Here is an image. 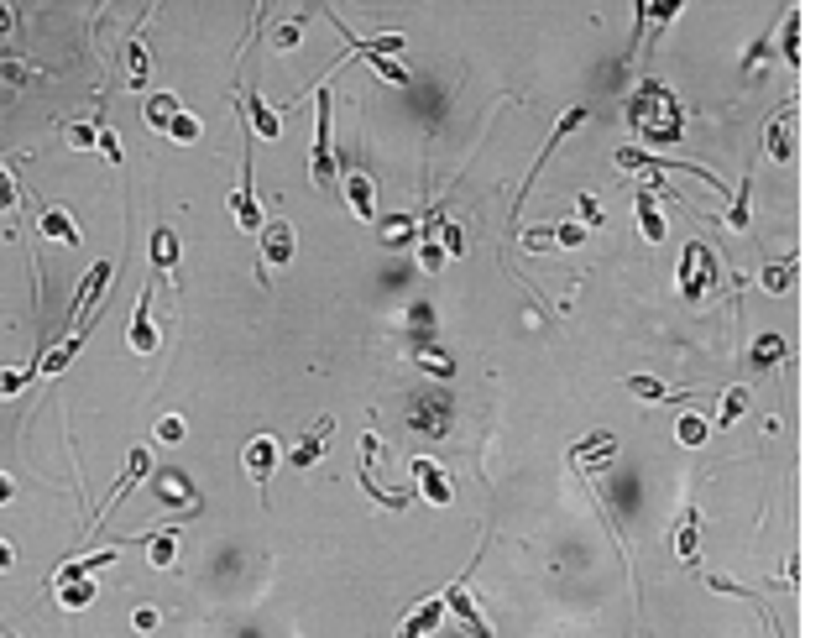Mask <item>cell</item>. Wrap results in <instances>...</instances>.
Segmentation results:
<instances>
[{
  "instance_id": "1",
  "label": "cell",
  "mask_w": 826,
  "mask_h": 638,
  "mask_svg": "<svg viewBox=\"0 0 826 638\" xmlns=\"http://www.w3.org/2000/svg\"><path fill=\"white\" fill-rule=\"evenodd\" d=\"M628 121L638 126V136H644V142H680V131H685L680 100L670 95V89H659V84H644V89H638Z\"/></svg>"
},
{
  "instance_id": "2",
  "label": "cell",
  "mask_w": 826,
  "mask_h": 638,
  "mask_svg": "<svg viewBox=\"0 0 826 638\" xmlns=\"http://www.w3.org/2000/svg\"><path fill=\"white\" fill-rule=\"evenodd\" d=\"M330 131H335V100H330V84H319L314 89V152H309V168H314L319 189L340 194V163H335Z\"/></svg>"
},
{
  "instance_id": "3",
  "label": "cell",
  "mask_w": 826,
  "mask_h": 638,
  "mask_svg": "<svg viewBox=\"0 0 826 638\" xmlns=\"http://www.w3.org/2000/svg\"><path fill=\"white\" fill-rule=\"evenodd\" d=\"M711 288H722V262L711 257L706 241H685V257H680V299H685V304H706Z\"/></svg>"
},
{
  "instance_id": "4",
  "label": "cell",
  "mask_w": 826,
  "mask_h": 638,
  "mask_svg": "<svg viewBox=\"0 0 826 638\" xmlns=\"http://www.w3.org/2000/svg\"><path fill=\"white\" fill-rule=\"evenodd\" d=\"M445 612L455 623H461L466 633H476V638H492V628H487V618H481V607H476V597H471V565H466V576H455L445 591Z\"/></svg>"
},
{
  "instance_id": "5",
  "label": "cell",
  "mask_w": 826,
  "mask_h": 638,
  "mask_svg": "<svg viewBox=\"0 0 826 638\" xmlns=\"http://www.w3.org/2000/svg\"><path fill=\"white\" fill-rule=\"evenodd\" d=\"M408 471H413V487H419L413 497H429L434 508H450L455 503V482H450V471L434 461V455H413Z\"/></svg>"
},
{
  "instance_id": "6",
  "label": "cell",
  "mask_w": 826,
  "mask_h": 638,
  "mask_svg": "<svg viewBox=\"0 0 826 638\" xmlns=\"http://www.w3.org/2000/svg\"><path fill=\"white\" fill-rule=\"evenodd\" d=\"M110 278H116V262H95V267L84 272L79 299H74V309H68V325H84V319L100 314V299L110 293Z\"/></svg>"
},
{
  "instance_id": "7",
  "label": "cell",
  "mask_w": 826,
  "mask_h": 638,
  "mask_svg": "<svg viewBox=\"0 0 826 638\" xmlns=\"http://www.w3.org/2000/svg\"><path fill=\"white\" fill-rule=\"evenodd\" d=\"M612 461H617V435H607V429H591V435H581L576 445H570V466H576L581 476L607 471Z\"/></svg>"
},
{
  "instance_id": "8",
  "label": "cell",
  "mask_w": 826,
  "mask_h": 638,
  "mask_svg": "<svg viewBox=\"0 0 826 638\" xmlns=\"http://www.w3.org/2000/svg\"><path fill=\"white\" fill-rule=\"evenodd\" d=\"M795 136H800V110H795V100H785L774 110V121L764 126V152L774 157V163H790L795 157Z\"/></svg>"
},
{
  "instance_id": "9",
  "label": "cell",
  "mask_w": 826,
  "mask_h": 638,
  "mask_svg": "<svg viewBox=\"0 0 826 638\" xmlns=\"http://www.w3.org/2000/svg\"><path fill=\"white\" fill-rule=\"evenodd\" d=\"M278 461H283V445L272 440V435H251L246 450H241V466H246V476H251V487H272V471H278Z\"/></svg>"
},
{
  "instance_id": "10",
  "label": "cell",
  "mask_w": 826,
  "mask_h": 638,
  "mask_svg": "<svg viewBox=\"0 0 826 638\" xmlns=\"http://www.w3.org/2000/svg\"><path fill=\"white\" fill-rule=\"evenodd\" d=\"M262 267H288L293 262V252H298V236H293V225L283 220V215H272V220H262Z\"/></svg>"
},
{
  "instance_id": "11",
  "label": "cell",
  "mask_w": 826,
  "mask_h": 638,
  "mask_svg": "<svg viewBox=\"0 0 826 638\" xmlns=\"http://www.w3.org/2000/svg\"><path fill=\"white\" fill-rule=\"evenodd\" d=\"M675 555L680 565H701V508H696V497H685L680 513H675Z\"/></svg>"
},
{
  "instance_id": "12",
  "label": "cell",
  "mask_w": 826,
  "mask_h": 638,
  "mask_svg": "<svg viewBox=\"0 0 826 638\" xmlns=\"http://www.w3.org/2000/svg\"><path fill=\"white\" fill-rule=\"evenodd\" d=\"M340 194H346L351 215H356L361 225H377V184H372V173L351 168L346 178H340Z\"/></svg>"
},
{
  "instance_id": "13",
  "label": "cell",
  "mask_w": 826,
  "mask_h": 638,
  "mask_svg": "<svg viewBox=\"0 0 826 638\" xmlns=\"http://www.w3.org/2000/svg\"><path fill=\"white\" fill-rule=\"evenodd\" d=\"M231 215H236L241 231H251V236L262 231V204H257V184H251V157H241V184L231 194Z\"/></svg>"
},
{
  "instance_id": "14",
  "label": "cell",
  "mask_w": 826,
  "mask_h": 638,
  "mask_svg": "<svg viewBox=\"0 0 826 638\" xmlns=\"http://www.w3.org/2000/svg\"><path fill=\"white\" fill-rule=\"evenodd\" d=\"M330 435H335V419H330V414H319V419L304 429V435H298V445L288 450V466H298V471H304V466H314L319 455H325Z\"/></svg>"
},
{
  "instance_id": "15",
  "label": "cell",
  "mask_w": 826,
  "mask_h": 638,
  "mask_svg": "<svg viewBox=\"0 0 826 638\" xmlns=\"http://www.w3.org/2000/svg\"><path fill=\"white\" fill-rule=\"evenodd\" d=\"M95 325H100V319H84V325H74V330H68V335L58 340V346H53L48 356L37 361V372H42V377H58V372H68V361H74V356L84 351V340H89V330H95Z\"/></svg>"
},
{
  "instance_id": "16",
  "label": "cell",
  "mask_w": 826,
  "mask_h": 638,
  "mask_svg": "<svg viewBox=\"0 0 826 638\" xmlns=\"http://www.w3.org/2000/svg\"><path fill=\"white\" fill-rule=\"evenodd\" d=\"M241 110H246V131L251 136H262V142H278V136H283V116L257 95V89H246V95H241Z\"/></svg>"
},
{
  "instance_id": "17",
  "label": "cell",
  "mask_w": 826,
  "mask_h": 638,
  "mask_svg": "<svg viewBox=\"0 0 826 638\" xmlns=\"http://www.w3.org/2000/svg\"><path fill=\"white\" fill-rule=\"evenodd\" d=\"M147 471H152V450H147V445H136V450L126 455V471H121V482H116V487H110V503H105V508L95 513V529H100V523L110 518V508H116V503H121V497H126V492H131L136 482H142V476H147Z\"/></svg>"
},
{
  "instance_id": "18",
  "label": "cell",
  "mask_w": 826,
  "mask_h": 638,
  "mask_svg": "<svg viewBox=\"0 0 826 638\" xmlns=\"http://www.w3.org/2000/svg\"><path fill=\"white\" fill-rule=\"evenodd\" d=\"M126 346L136 356H152L157 351V325H152V288L136 299V314H131V325H126Z\"/></svg>"
},
{
  "instance_id": "19",
  "label": "cell",
  "mask_w": 826,
  "mask_h": 638,
  "mask_svg": "<svg viewBox=\"0 0 826 638\" xmlns=\"http://www.w3.org/2000/svg\"><path fill=\"white\" fill-rule=\"evenodd\" d=\"M37 231L48 236V241H58V246H79V241H84V236H79V220L68 215V204H42Z\"/></svg>"
},
{
  "instance_id": "20",
  "label": "cell",
  "mask_w": 826,
  "mask_h": 638,
  "mask_svg": "<svg viewBox=\"0 0 826 638\" xmlns=\"http://www.w3.org/2000/svg\"><path fill=\"white\" fill-rule=\"evenodd\" d=\"M440 623H445V597H429V602H419V607H408V618L398 623L393 638H429Z\"/></svg>"
},
{
  "instance_id": "21",
  "label": "cell",
  "mask_w": 826,
  "mask_h": 638,
  "mask_svg": "<svg viewBox=\"0 0 826 638\" xmlns=\"http://www.w3.org/2000/svg\"><path fill=\"white\" fill-rule=\"evenodd\" d=\"M408 424L419 429V435L440 440L445 429H450V408H445V398H413V408H408Z\"/></svg>"
},
{
  "instance_id": "22",
  "label": "cell",
  "mask_w": 826,
  "mask_h": 638,
  "mask_svg": "<svg viewBox=\"0 0 826 638\" xmlns=\"http://www.w3.org/2000/svg\"><path fill=\"white\" fill-rule=\"evenodd\" d=\"M722 225H727L732 236H748L753 231V173H743V184L732 189L727 210H722Z\"/></svg>"
},
{
  "instance_id": "23",
  "label": "cell",
  "mask_w": 826,
  "mask_h": 638,
  "mask_svg": "<svg viewBox=\"0 0 826 638\" xmlns=\"http://www.w3.org/2000/svg\"><path fill=\"white\" fill-rule=\"evenodd\" d=\"M633 220H638V231H644V241H649V246H659V241H664V210H659L654 189H638V194H633Z\"/></svg>"
},
{
  "instance_id": "24",
  "label": "cell",
  "mask_w": 826,
  "mask_h": 638,
  "mask_svg": "<svg viewBox=\"0 0 826 638\" xmlns=\"http://www.w3.org/2000/svg\"><path fill=\"white\" fill-rule=\"evenodd\" d=\"M48 586H53V597H58L68 612H79V607H89V602L100 597V591H95V576H53Z\"/></svg>"
},
{
  "instance_id": "25",
  "label": "cell",
  "mask_w": 826,
  "mask_h": 638,
  "mask_svg": "<svg viewBox=\"0 0 826 638\" xmlns=\"http://www.w3.org/2000/svg\"><path fill=\"white\" fill-rule=\"evenodd\" d=\"M173 560H178V529L163 523V529L147 534V565L152 571H173Z\"/></svg>"
},
{
  "instance_id": "26",
  "label": "cell",
  "mask_w": 826,
  "mask_h": 638,
  "mask_svg": "<svg viewBox=\"0 0 826 638\" xmlns=\"http://www.w3.org/2000/svg\"><path fill=\"white\" fill-rule=\"evenodd\" d=\"M178 257H183L178 231H173V225H152V272H173Z\"/></svg>"
},
{
  "instance_id": "27",
  "label": "cell",
  "mask_w": 826,
  "mask_h": 638,
  "mask_svg": "<svg viewBox=\"0 0 826 638\" xmlns=\"http://www.w3.org/2000/svg\"><path fill=\"white\" fill-rule=\"evenodd\" d=\"M748 403H753V393L738 382V387H727L722 393V403H717V414H711V429H732L743 414H748Z\"/></svg>"
},
{
  "instance_id": "28",
  "label": "cell",
  "mask_w": 826,
  "mask_h": 638,
  "mask_svg": "<svg viewBox=\"0 0 826 638\" xmlns=\"http://www.w3.org/2000/svg\"><path fill=\"white\" fill-rule=\"evenodd\" d=\"M183 110V100L173 95V89H157V95H147V105H142V121L152 126V131H168V121Z\"/></svg>"
},
{
  "instance_id": "29",
  "label": "cell",
  "mask_w": 826,
  "mask_h": 638,
  "mask_svg": "<svg viewBox=\"0 0 826 638\" xmlns=\"http://www.w3.org/2000/svg\"><path fill=\"white\" fill-rule=\"evenodd\" d=\"M785 356H790V340L769 330V335H759V340H753V351H748V367H759V372H764V367H779V361H785Z\"/></svg>"
},
{
  "instance_id": "30",
  "label": "cell",
  "mask_w": 826,
  "mask_h": 638,
  "mask_svg": "<svg viewBox=\"0 0 826 638\" xmlns=\"http://www.w3.org/2000/svg\"><path fill=\"white\" fill-rule=\"evenodd\" d=\"M147 79H152V58H147L142 32H136V37L126 42V84H131V89H147Z\"/></svg>"
},
{
  "instance_id": "31",
  "label": "cell",
  "mask_w": 826,
  "mask_h": 638,
  "mask_svg": "<svg viewBox=\"0 0 826 638\" xmlns=\"http://www.w3.org/2000/svg\"><path fill=\"white\" fill-rule=\"evenodd\" d=\"M795 272H800V257H785V262H774V267H764V278H759V288L764 293H795Z\"/></svg>"
},
{
  "instance_id": "32",
  "label": "cell",
  "mask_w": 826,
  "mask_h": 638,
  "mask_svg": "<svg viewBox=\"0 0 826 638\" xmlns=\"http://www.w3.org/2000/svg\"><path fill=\"white\" fill-rule=\"evenodd\" d=\"M628 393H633L638 403H675L670 387H664L659 377H649V372H633V377H628Z\"/></svg>"
},
{
  "instance_id": "33",
  "label": "cell",
  "mask_w": 826,
  "mask_h": 638,
  "mask_svg": "<svg viewBox=\"0 0 826 638\" xmlns=\"http://www.w3.org/2000/svg\"><path fill=\"white\" fill-rule=\"evenodd\" d=\"M779 48H785V63L800 68V6L785 11V27H779Z\"/></svg>"
},
{
  "instance_id": "34",
  "label": "cell",
  "mask_w": 826,
  "mask_h": 638,
  "mask_svg": "<svg viewBox=\"0 0 826 638\" xmlns=\"http://www.w3.org/2000/svg\"><path fill=\"white\" fill-rule=\"evenodd\" d=\"M163 136H173V142H183V147H194L199 136H204V126H199L194 110H178V116L168 121V131H163Z\"/></svg>"
},
{
  "instance_id": "35",
  "label": "cell",
  "mask_w": 826,
  "mask_h": 638,
  "mask_svg": "<svg viewBox=\"0 0 826 638\" xmlns=\"http://www.w3.org/2000/svg\"><path fill=\"white\" fill-rule=\"evenodd\" d=\"M706 435H711V419L706 414H680V424H675V440L680 445H706Z\"/></svg>"
},
{
  "instance_id": "36",
  "label": "cell",
  "mask_w": 826,
  "mask_h": 638,
  "mask_svg": "<svg viewBox=\"0 0 826 638\" xmlns=\"http://www.w3.org/2000/svg\"><path fill=\"white\" fill-rule=\"evenodd\" d=\"M272 48H278V53H293L298 48V42H304V21H298V16H288V21H278V27H272Z\"/></svg>"
},
{
  "instance_id": "37",
  "label": "cell",
  "mask_w": 826,
  "mask_h": 638,
  "mask_svg": "<svg viewBox=\"0 0 826 638\" xmlns=\"http://www.w3.org/2000/svg\"><path fill=\"white\" fill-rule=\"evenodd\" d=\"M434 241H440L445 257H466V231H461V225H434Z\"/></svg>"
},
{
  "instance_id": "38",
  "label": "cell",
  "mask_w": 826,
  "mask_h": 638,
  "mask_svg": "<svg viewBox=\"0 0 826 638\" xmlns=\"http://www.w3.org/2000/svg\"><path fill=\"white\" fill-rule=\"evenodd\" d=\"M152 435H157V445H183V435H189V424H183V414H163V419H157V429H152Z\"/></svg>"
},
{
  "instance_id": "39",
  "label": "cell",
  "mask_w": 826,
  "mask_h": 638,
  "mask_svg": "<svg viewBox=\"0 0 826 638\" xmlns=\"http://www.w3.org/2000/svg\"><path fill=\"white\" fill-rule=\"evenodd\" d=\"M95 126H100V121H74V126H63V142L74 147V152H89V147H95Z\"/></svg>"
},
{
  "instance_id": "40",
  "label": "cell",
  "mask_w": 826,
  "mask_h": 638,
  "mask_svg": "<svg viewBox=\"0 0 826 638\" xmlns=\"http://www.w3.org/2000/svg\"><path fill=\"white\" fill-rule=\"evenodd\" d=\"M95 147H100V157H105V163H110V168H116V163H121V157H126V152H121V136H116V131H110L105 121L95 126Z\"/></svg>"
},
{
  "instance_id": "41",
  "label": "cell",
  "mask_w": 826,
  "mask_h": 638,
  "mask_svg": "<svg viewBox=\"0 0 826 638\" xmlns=\"http://www.w3.org/2000/svg\"><path fill=\"white\" fill-rule=\"evenodd\" d=\"M32 377H37V367H6V372H0V398H16Z\"/></svg>"
},
{
  "instance_id": "42",
  "label": "cell",
  "mask_w": 826,
  "mask_h": 638,
  "mask_svg": "<svg viewBox=\"0 0 826 638\" xmlns=\"http://www.w3.org/2000/svg\"><path fill=\"white\" fill-rule=\"evenodd\" d=\"M377 231H382V236H377L382 246H403V241L413 236V220H403V215H393V220H382V225H377Z\"/></svg>"
},
{
  "instance_id": "43",
  "label": "cell",
  "mask_w": 826,
  "mask_h": 638,
  "mask_svg": "<svg viewBox=\"0 0 826 638\" xmlns=\"http://www.w3.org/2000/svg\"><path fill=\"white\" fill-rule=\"evenodd\" d=\"M419 372H434V377H455V361L445 356V351H419Z\"/></svg>"
},
{
  "instance_id": "44",
  "label": "cell",
  "mask_w": 826,
  "mask_h": 638,
  "mask_svg": "<svg viewBox=\"0 0 826 638\" xmlns=\"http://www.w3.org/2000/svg\"><path fill=\"white\" fill-rule=\"evenodd\" d=\"M377 461H382V440L366 429L361 435V476H377Z\"/></svg>"
},
{
  "instance_id": "45",
  "label": "cell",
  "mask_w": 826,
  "mask_h": 638,
  "mask_svg": "<svg viewBox=\"0 0 826 638\" xmlns=\"http://www.w3.org/2000/svg\"><path fill=\"white\" fill-rule=\"evenodd\" d=\"M576 210H581V225H586V231H602L607 210H602V204H596V194H581V199H576Z\"/></svg>"
},
{
  "instance_id": "46",
  "label": "cell",
  "mask_w": 826,
  "mask_h": 638,
  "mask_svg": "<svg viewBox=\"0 0 826 638\" xmlns=\"http://www.w3.org/2000/svg\"><path fill=\"white\" fill-rule=\"evenodd\" d=\"M157 492H163V497H168V503H178V497H183V503H189V482H183V476H178V471H168V476H157Z\"/></svg>"
},
{
  "instance_id": "47",
  "label": "cell",
  "mask_w": 826,
  "mask_h": 638,
  "mask_svg": "<svg viewBox=\"0 0 826 638\" xmlns=\"http://www.w3.org/2000/svg\"><path fill=\"white\" fill-rule=\"evenodd\" d=\"M591 231H586V225L581 220H565V225H555V246H581Z\"/></svg>"
},
{
  "instance_id": "48",
  "label": "cell",
  "mask_w": 826,
  "mask_h": 638,
  "mask_svg": "<svg viewBox=\"0 0 826 638\" xmlns=\"http://www.w3.org/2000/svg\"><path fill=\"white\" fill-rule=\"evenodd\" d=\"M419 267L429 272V278H434V272H440V267H445V252H440V241H434V236H429V241L419 246Z\"/></svg>"
},
{
  "instance_id": "49",
  "label": "cell",
  "mask_w": 826,
  "mask_h": 638,
  "mask_svg": "<svg viewBox=\"0 0 826 638\" xmlns=\"http://www.w3.org/2000/svg\"><path fill=\"white\" fill-rule=\"evenodd\" d=\"M769 58V37H759V42H753V48L743 53V74H759V63Z\"/></svg>"
},
{
  "instance_id": "50",
  "label": "cell",
  "mask_w": 826,
  "mask_h": 638,
  "mask_svg": "<svg viewBox=\"0 0 826 638\" xmlns=\"http://www.w3.org/2000/svg\"><path fill=\"white\" fill-rule=\"evenodd\" d=\"M523 246H529V252H549V246H555V231H549V225H539V231H523Z\"/></svg>"
},
{
  "instance_id": "51",
  "label": "cell",
  "mask_w": 826,
  "mask_h": 638,
  "mask_svg": "<svg viewBox=\"0 0 826 638\" xmlns=\"http://www.w3.org/2000/svg\"><path fill=\"white\" fill-rule=\"evenodd\" d=\"M16 204V178H11V163H0V210Z\"/></svg>"
},
{
  "instance_id": "52",
  "label": "cell",
  "mask_w": 826,
  "mask_h": 638,
  "mask_svg": "<svg viewBox=\"0 0 826 638\" xmlns=\"http://www.w3.org/2000/svg\"><path fill=\"white\" fill-rule=\"evenodd\" d=\"M0 79H6V84H27L32 74H27V63H11V58H0Z\"/></svg>"
},
{
  "instance_id": "53",
  "label": "cell",
  "mask_w": 826,
  "mask_h": 638,
  "mask_svg": "<svg viewBox=\"0 0 826 638\" xmlns=\"http://www.w3.org/2000/svg\"><path fill=\"white\" fill-rule=\"evenodd\" d=\"M131 623L142 628V633H157V623H163V618H157V607H136V612H131Z\"/></svg>"
},
{
  "instance_id": "54",
  "label": "cell",
  "mask_w": 826,
  "mask_h": 638,
  "mask_svg": "<svg viewBox=\"0 0 826 638\" xmlns=\"http://www.w3.org/2000/svg\"><path fill=\"white\" fill-rule=\"evenodd\" d=\"M11 565H16V550H11V539H0V576H6Z\"/></svg>"
},
{
  "instance_id": "55",
  "label": "cell",
  "mask_w": 826,
  "mask_h": 638,
  "mask_svg": "<svg viewBox=\"0 0 826 638\" xmlns=\"http://www.w3.org/2000/svg\"><path fill=\"white\" fill-rule=\"evenodd\" d=\"M11 497H16V482H11V476H0V508H6Z\"/></svg>"
},
{
  "instance_id": "56",
  "label": "cell",
  "mask_w": 826,
  "mask_h": 638,
  "mask_svg": "<svg viewBox=\"0 0 826 638\" xmlns=\"http://www.w3.org/2000/svg\"><path fill=\"white\" fill-rule=\"evenodd\" d=\"M11 27H16V16H11V6H0V37H6Z\"/></svg>"
},
{
  "instance_id": "57",
  "label": "cell",
  "mask_w": 826,
  "mask_h": 638,
  "mask_svg": "<svg viewBox=\"0 0 826 638\" xmlns=\"http://www.w3.org/2000/svg\"><path fill=\"white\" fill-rule=\"evenodd\" d=\"M0 58H6V53H0Z\"/></svg>"
}]
</instances>
